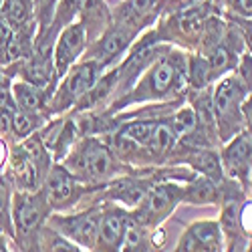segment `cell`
<instances>
[{
	"label": "cell",
	"instance_id": "cell-1",
	"mask_svg": "<svg viewBox=\"0 0 252 252\" xmlns=\"http://www.w3.org/2000/svg\"><path fill=\"white\" fill-rule=\"evenodd\" d=\"M186 81V69L184 63L178 55H170L163 61H158L156 65L145 73L139 87L127 95L125 103L129 101H152V99H161L178 91Z\"/></svg>",
	"mask_w": 252,
	"mask_h": 252
},
{
	"label": "cell",
	"instance_id": "cell-2",
	"mask_svg": "<svg viewBox=\"0 0 252 252\" xmlns=\"http://www.w3.org/2000/svg\"><path fill=\"white\" fill-rule=\"evenodd\" d=\"M242 97H244V85L234 79H224L216 87L214 93V117L218 121L222 139L232 137L242 127Z\"/></svg>",
	"mask_w": 252,
	"mask_h": 252
},
{
	"label": "cell",
	"instance_id": "cell-3",
	"mask_svg": "<svg viewBox=\"0 0 252 252\" xmlns=\"http://www.w3.org/2000/svg\"><path fill=\"white\" fill-rule=\"evenodd\" d=\"M45 165H47L45 148L40 145V139L36 137L12 150V156H10L12 176L25 190H36L40 182V172H43Z\"/></svg>",
	"mask_w": 252,
	"mask_h": 252
},
{
	"label": "cell",
	"instance_id": "cell-4",
	"mask_svg": "<svg viewBox=\"0 0 252 252\" xmlns=\"http://www.w3.org/2000/svg\"><path fill=\"white\" fill-rule=\"evenodd\" d=\"M71 170L79 174V178L87 180H101L115 172V161L109 150L103 143L89 139L77 150V154L69 159Z\"/></svg>",
	"mask_w": 252,
	"mask_h": 252
},
{
	"label": "cell",
	"instance_id": "cell-5",
	"mask_svg": "<svg viewBox=\"0 0 252 252\" xmlns=\"http://www.w3.org/2000/svg\"><path fill=\"white\" fill-rule=\"evenodd\" d=\"M184 196V190L174 184H161L156 186L152 190H148L145 198L141 200V208L135 214V222L143 224V226H152L161 222L167 214L174 210V206L180 202V198Z\"/></svg>",
	"mask_w": 252,
	"mask_h": 252
},
{
	"label": "cell",
	"instance_id": "cell-6",
	"mask_svg": "<svg viewBox=\"0 0 252 252\" xmlns=\"http://www.w3.org/2000/svg\"><path fill=\"white\" fill-rule=\"evenodd\" d=\"M101 63L99 61H87L79 65L77 69L71 71V75L67 77V81L61 85V89L57 91L55 95V111H61L69 107L71 103H77L83 95H85L95 83H97V77H99V71H101Z\"/></svg>",
	"mask_w": 252,
	"mask_h": 252
},
{
	"label": "cell",
	"instance_id": "cell-7",
	"mask_svg": "<svg viewBox=\"0 0 252 252\" xmlns=\"http://www.w3.org/2000/svg\"><path fill=\"white\" fill-rule=\"evenodd\" d=\"M99 218L101 214L97 212H83L77 216H67V218H53V226L57 232L63 236L71 238L75 244L85 246V248H95L97 246V232H99Z\"/></svg>",
	"mask_w": 252,
	"mask_h": 252
},
{
	"label": "cell",
	"instance_id": "cell-8",
	"mask_svg": "<svg viewBox=\"0 0 252 252\" xmlns=\"http://www.w3.org/2000/svg\"><path fill=\"white\" fill-rule=\"evenodd\" d=\"M49 212V202L45 192L43 194H16L14 196V210L12 218L14 226L20 234H31L32 230L38 228V224L45 220Z\"/></svg>",
	"mask_w": 252,
	"mask_h": 252
},
{
	"label": "cell",
	"instance_id": "cell-9",
	"mask_svg": "<svg viewBox=\"0 0 252 252\" xmlns=\"http://www.w3.org/2000/svg\"><path fill=\"white\" fill-rule=\"evenodd\" d=\"M85 36H87V29L81 23L71 25L61 32L55 47V69L59 75H65L71 67V63L83 53L87 40Z\"/></svg>",
	"mask_w": 252,
	"mask_h": 252
},
{
	"label": "cell",
	"instance_id": "cell-10",
	"mask_svg": "<svg viewBox=\"0 0 252 252\" xmlns=\"http://www.w3.org/2000/svg\"><path fill=\"white\" fill-rule=\"evenodd\" d=\"M224 165L230 176L238 180L248 178L252 170V137L250 133H238L224 152Z\"/></svg>",
	"mask_w": 252,
	"mask_h": 252
},
{
	"label": "cell",
	"instance_id": "cell-11",
	"mask_svg": "<svg viewBox=\"0 0 252 252\" xmlns=\"http://www.w3.org/2000/svg\"><path fill=\"white\" fill-rule=\"evenodd\" d=\"M127 216L119 210H107L99 218V232H97V250H119L127 226Z\"/></svg>",
	"mask_w": 252,
	"mask_h": 252
},
{
	"label": "cell",
	"instance_id": "cell-12",
	"mask_svg": "<svg viewBox=\"0 0 252 252\" xmlns=\"http://www.w3.org/2000/svg\"><path fill=\"white\" fill-rule=\"evenodd\" d=\"M75 194V178L67 167L55 165L47 176L45 182V196L49 206L53 208H65Z\"/></svg>",
	"mask_w": 252,
	"mask_h": 252
},
{
	"label": "cell",
	"instance_id": "cell-13",
	"mask_svg": "<svg viewBox=\"0 0 252 252\" xmlns=\"http://www.w3.org/2000/svg\"><path fill=\"white\" fill-rule=\"evenodd\" d=\"M222 238L216 222H198L188 228L178 250H220Z\"/></svg>",
	"mask_w": 252,
	"mask_h": 252
},
{
	"label": "cell",
	"instance_id": "cell-14",
	"mask_svg": "<svg viewBox=\"0 0 252 252\" xmlns=\"http://www.w3.org/2000/svg\"><path fill=\"white\" fill-rule=\"evenodd\" d=\"M131 40V32L127 29H113L111 32H107L103 36V40L97 45L95 49V57L99 59L101 65H105V63H109L111 59H115L119 53L125 51V47L129 45Z\"/></svg>",
	"mask_w": 252,
	"mask_h": 252
},
{
	"label": "cell",
	"instance_id": "cell-15",
	"mask_svg": "<svg viewBox=\"0 0 252 252\" xmlns=\"http://www.w3.org/2000/svg\"><path fill=\"white\" fill-rule=\"evenodd\" d=\"M148 182L141 180H117L111 184V196L125 206H139L141 200L148 194Z\"/></svg>",
	"mask_w": 252,
	"mask_h": 252
},
{
	"label": "cell",
	"instance_id": "cell-16",
	"mask_svg": "<svg viewBox=\"0 0 252 252\" xmlns=\"http://www.w3.org/2000/svg\"><path fill=\"white\" fill-rule=\"evenodd\" d=\"M12 97L16 107L27 109V111H38L43 105V91L40 87L32 85L29 81H18L12 85Z\"/></svg>",
	"mask_w": 252,
	"mask_h": 252
},
{
	"label": "cell",
	"instance_id": "cell-17",
	"mask_svg": "<svg viewBox=\"0 0 252 252\" xmlns=\"http://www.w3.org/2000/svg\"><path fill=\"white\" fill-rule=\"evenodd\" d=\"M156 127H158V121H133V123H127L125 127H121L119 135L135 141L141 148H148L156 133Z\"/></svg>",
	"mask_w": 252,
	"mask_h": 252
},
{
	"label": "cell",
	"instance_id": "cell-18",
	"mask_svg": "<svg viewBox=\"0 0 252 252\" xmlns=\"http://www.w3.org/2000/svg\"><path fill=\"white\" fill-rule=\"evenodd\" d=\"M184 198L188 202H196V204H206V202H214L216 200V184L210 178H200L192 182L190 186L184 190Z\"/></svg>",
	"mask_w": 252,
	"mask_h": 252
},
{
	"label": "cell",
	"instance_id": "cell-19",
	"mask_svg": "<svg viewBox=\"0 0 252 252\" xmlns=\"http://www.w3.org/2000/svg\"><path fill=\"white\" fill-rule=\"evenodd\" d=\"M0 16L12 27H20L29 18V0H2Z\"/></svg>",
	"mask_w": 252,
	"mask_h": 252
},
{
	"label": "cell",
	"instance_id": "cell-20",
	"mask_svg": "<svg viewBox=\"0 0 252 252\" xmlns=\"http://www.w3.org/2000/svg\"><path fill=\"white\" fill-rule=\"evenodd\" d=\"M121 246L125 250H148V234H145V226L135 222V220H127Z\"/></svg>",
	"mask_w": 252,
	"mask_h": 252
},
{
	"label": "cell",
	"instance_id": "cell-21",
	"mask_svg": "<svg viewBox=\"0 0 252 252\" xmlns=\"http://www.w3.org/2000/svg\"><path fill=\"white\" fill-rule=\"evenodd\" d=\"M38 123H40V119H38L36 111H27V109L18 107L12 113V133L16 137H27L36 129Z\"/></svg>",
	"mask_w": 252,
	"mask_h": 252
},
{
	"label": "cell",
	"instance_id": "cell-22",
	"mask_svg": "<svg viewBox=\"0 0 252 252\" xmlns=\"http://www.w3.org/2000/svg\"><path fill=\"white\" fill-rule=\"evenodd\" d=\"M117 81V73H113V75H107L103 81H99V83H95V85L83 95L77 103H79V107L81 109H85V107H91V105H95L97 101H101L103 97H107V93L111 91V87H113V83Z\"/></svg>",
	"mask_w": 252,
	"mask_h": 252
},
{
	"label": "cell",
	"instance_id": "cell-23",
	"mask_svg": "<svg viewBox=\"0 0 252 252\" xmlns=\"http://www.w3.org/2000/svg\"><path fill=\"white\" fill-rule=\"evenodd\" d=\"M174 141H176V135H174L170 125L167 123H158L156 133H154L148 148H150L152 154H165L167 150H172Z\"/></svg>",
	"mask_w": 252,
	"mask_h": 252
},
{
	"label": "cell",
	"instance_id": "cell-24",
	"mask_svg": "<svg viewBox=\"0 0 252 252\" xmlns=\"http://www.w3.org/2000/svg\"><path fill=\"white\" fill-rule=\"evenodd\" d=\"M188 161H190L196 167V170L204 172L206 176H212V178H218L220 176V163H218L216 156L210 154V152H200V154L192 156Z\"/></svg>",
	"mask_w": 252,
	"mask_h": 252
},
{
	"label": "cell",
	"instance_id": "cell-25",
	"mask_svg": "<svg viewBox=\"0 0 252 252\" xmlns=\"http://www.w3.org/2000/svg\"><path fill=\"white\" fill-rule=\"evenodd\" d=\"M25 79H27L29 83H32V85H36V87L43 89L47 83H49V79H51L49 65H47L45 61H32L31 65L25 69Z\"/></svg>",
	"mask_w": 252,
	"mask_h": 252
},
{
	"label": "cell",
	"instance_id": "cell-26",
	"mask_svg": "<svg viewBox=\"0 0 252 252\" xmlns=\"http://www.w3.org/2000/svg\"><path fill=\"white\" fill-rule=\"evenodd\" d=\"M240 202L238 200H234V202H230V204H226L224 206V214H222V224H224V230L230 234V236H234V234H238V230H240V226H242V222H240Z\"/></svg>",
	"mask_w": 252,
	"mask_h": 252
},
{
	"label": "cell",
	"instance_id": "cell-27",
	"mask_svg": "<svg viewBox=\"0 0 252 252\" xmlns=\"http://www.w3.org/2000/svg\"><path fill=\"white\" fill-rule=\"evenodd\" d=\"M167 125L172 127V131H174L176 137H182V135L190 133L194 129V125H196V113L192 109H182Z\"/></svg>",
	"mask_w": 252,
	"mask_h": 252
},
{
	"label": "cell",
	"instance_id": "cell-28",
	"mask_svg": "<svg viewBox=\"0 0 252 252\" xmlns=\"http://www.w3.org/2000/svg\"><path fill=\"white\" fill-rule=\"evenodd\" d=\"M12 40H14V27L0 16V63L10 61Z\"/></svg>",
	"mask_w": 252,
	"mask_h": 252
},
{
	"label": "cell",
	"instance_id": "cell-29",
	"mask_svg": "<svg viewBox=\"0 0 252 252\" xmlns=\"http://www.w3.org/2000/svg\"><path fill=\"white\" fill-rule=\"evenodd\" d=\"M0 230H10V190L4 178H0Z\"/></svg>",
	"mask_w": 252,
	"mask_h": 252
},
{
	"label": "cell",
	"instance_id": "cell-30",
	"mask_svg": "<svg viewBox=\"0 0 252 252\" xmlns=\"http://www.w3.org/2000/svg\"><path fill=\"white\" fill-rule=\"evenodd\" d=\"M210 63L204 59H194L192 61V81L196 87H204L206 83L212 79V73H210Z\"/></svg>",
	"mask_w": 252,
	"mask_h": 252
},
{
	"label": "cell",
	"instance_id": "cell-31",
	"mask_svg": "<svg viewBox=\"0 0 252 252\" xmlns=\"http://www.w3.org/2000/svg\"><path fill=\"white\" fill-rule=\"evenodd\" d=\"M83 2L85 0H61L59 6V14H57V23H63V20H69L79 8H83Z\"/></svg>",
	"mask_w": 252,
	"mask_h": 252
},
{
	"label": "cell",
	"instance_id": "cell-32",
	"mask_svg": "<svg viewBox=\"0 0 252 252\" xmlns=\"http://www.w3.org/2000/svg\"><path fill=\"white\" fill-rule=\"evenodd\" d=\"M0 109H16V103L12 97V87H8V81H0Z\"/></svg>",
	"mask_w": 252,
	"mask_h": 252
},
{
	"label": "cell",
	"instance_id": "cell-33",
	"mask_svg": "<svg viewBox=\"0 0 252 252\" xmlns=\"http://www.w3.org/2000/svg\"><path fill=\"white\" fill-rule=\"evenodd\" d=\"M156 2L158 0H133V4H131V10L135 12V14H148V12H152L154 8H156Z\"/></svg>",
	"mask_w": 252,
	"mask_h": 252
},
{
	"label": "cell",
	"instance_id": "cell-34",
	"mask_svg": "<svg viewBox=\"0 0 252 252\" xmlns=\"http://www.w3.org/2000/svg\"><path fill=\"white\" fill-rule=\"evenodd\" d=\"M12 113L14 109H0V133L12 131Z\"/></svg>",
	"mask_w": 252,
	"mask_h": 252
},
{
	"label": "cell",
	"instance_id": "cell-35",
	"mask_svg": "<svg viewBox=\"0 0 252 252\" xmlns=\"http://www.w3.org/2000/svg\"><path fill=\"white\" fill-rule=\"evenodd\" d=\"M242 115H244V121L248 125V131H250V137H252V95L242 103Z\"/></svg>",
	"mask_w": 252,
	"mask_h": 252
},
{
	"label": "cell",
	"instance_id": "cell-36",
	"mask_svg": "<svg viewBox=\"0 0 252 252\" xmlns=\"http://www.w3.org/2000/svg\"><path fill=\"white\" fill-rule=\"evenodd\" d=\"M242 31H244V38H246V45L252 53V20H240Z\"/></svg>",
	"mask_w": 252,
	"mask_h": 252
},
{
	"label": "cell",
	"instance_id": "cell-37",
	"mask_svg": "<svg viewBox=\"0 0 252 252\" xmlns=\"http://www.w3.org/2000/svg\"><path fill=\"white\" fill-rule=\"evenodd\" d=\"M234 4L242 14L252 16V0H234Z\"/></svg>",
	"mask_w": 252,
	"mask_h": 252
},
{
	"label": "cell",
	"instance_id": "cell-38",
	"mask_svg": "<svg viewBox=\"0 0 252 252\" xmlns=\"http://www.w3.org/2000/svg\"><path fill=\"white\" fill-rule=\"evenodd\" d=\"M4 159H6V150H4V143L0 141V165H2Z\"/></svg>",
	"mask_w": 252,
	"mask_h": 252
},
{
	"label": "cell",
	"instance_id": "cell-39",
	"mask_svg": "<svg viewBox=\"0 0 252 252\" xmlns=\"http://www.w3.org/2000/svg\"><path fill=\"white\" fill-rule=\"evenodd\" d=\"M0 250H6V246H4V242H2V236H0Z\"/></svg>",
	"mask_w": 252,
	"mask_h": 252
},
{
	"label": "cell",
	"instance_id": "cell-40",
	"mask_svg": "<svg viewBox=\"0 0 252 252\" xmlns=\"http://www.w3.org/2000/svg\"><path fill=\"white\" fill-rule=\"evenodd\" d=\"M250 180H252V174H250Z\"/></svg>",
	"mask_w": 252,
	"mask_h": 252
},
{
	"label": "cell",
	"instance_id": "cell-41",
	"mask_svg": "<svg viewBox=\"0 0 252 252\" xmlns=\"http://www.w3.org/2000/svg\"><path fill=\"white\" fill-rule=\"evenodd\" d=\"M0 2H2V0H0Z\"/></svg>",
	"mask_w": 252,
	"mask_h": 252
}]
</instances>
